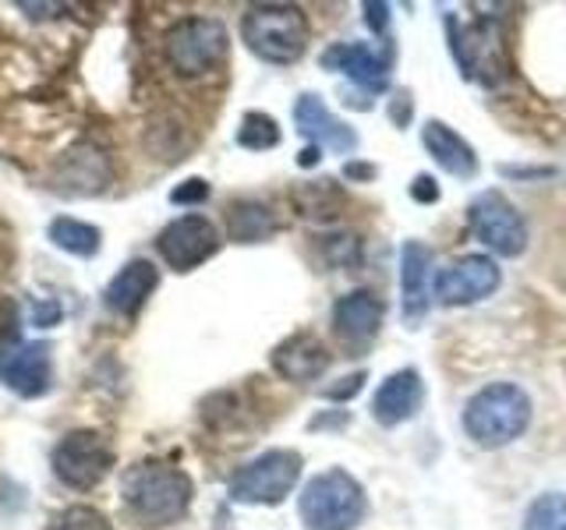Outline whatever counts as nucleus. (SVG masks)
<instances>
[{"label":"nucleus","instance_id":"nucleus-1","mask_svg":"<svg viewBox=\"0 0 566 530\" xmlns=\"http://www.w3.org/2000/svg\"><path fill=\"white\" fill-rule=\"evenodd\" d=\"M120 502L138 527H174L188 517L195 502V481L188 470L164 464V459H142L120 477Z\"/></svg>","mask_w":566,"mask_h":530},{"label":"nucleus","instance_id":"nucleus-2","mask_svg":"<svg viewBox=\"0 0 566 530\" xmlns=\"http://www.w3.org/2000/svg\"><path fill=\"white\" fill-rule=\"evenodd\" d=\"M531 417H535V403L527 389L510 379L482 385L464 403V432L482 449H503L517 442L531 428Z\"/></svg>","mask_w":566,"mask_h":530},{"label":"nucleus","instance_id":"nucleus-3","mask_svg":"<svg viewBox=\"0 0 566 530\" xmlns=\"http://www.w3.org/2000/svg\"><path fill=\"white\" fill-rule=\"evenodd\" d=\"M297 517L305 530H358L368 517L365 485L344 467L312 474L297 495Z\"/></svg>","mask_w":566,"mask_h":530},{"label":"nucleus","instance_id":"nucleus-4","mask_svg":"<svg viewBox=\"0 0 566 530\" xmlns=\"http://www.w3.org/2000/svg\"><path fill=\"white\" fill-rule=\"evenodd\" d=\"M241 40L259 61L291 67L308 50V18L294 4H252L241 14Z\"/></svg>","mask_w":566,"mask_h":530},{"label":"nucleus","instance_id":"nucleus-5","mask_svg":"<svg viewBox=\"0 0 566 530\" xmlns=\"http://www.w3.org/2000/svg\"><path fill=\"white\" fill-rule=\"evenodd\" d=\"M230 50V35L220 18L209 14H191L174 22L170 32L164 35V53L167 64L181 78H202L217 67Z\"/></svg>","mask_w":566,"mask_h":530},{"label":"nucleus","instance_id":"nucleus-6","mask_svg":"<svg viewBox=\"0 0 566 530\" xmlns=\"http://www.w3.org/2000/svg\"><path fill=\"white\" fill-rule=\"evenodd\" d=\"M305 459L297 449H270L230 477L227 495L238 506H280L297 488Z\"/></svg>","mask_w":566,"mask_h":530},{"label":"nucleus","instance_id":"nucleus-7","mask_svg":"<svg viewBox=\"0 0 566 530\" xmlns=\"http://www.w3.org/2000/svg\"><path fill=\"white\" fill-rule=\"evenodd\" d=\"M117 464V449L111 438L96 428H75L67 432L50 453L53 477L71 491H93L111 477Z\"/></svg>","mask_w":566,"mask_h":530},{"label":"nucleus","instance_id":"nucleus-8","mask_svg":"<svg viewBox=\"0 0 566 530\" xmlns=\"http://www.w3.org/2000/svg\"><path fill=\"white\" fill-rule=\"evenodd\" d=\"M468 226H471V234L500 258H521L527 252L531 230H527L524 212L495 188L478 191L468 202Z\"/></svg>","mask_w":566,"mask_h":530},{"label":"nucleus","instance_id":"nucleus-9","mask_svg":"<svg viewBox=\"0 0 566 530\" xmlns=\"http://www.w3.org/2000/svg\"><path fill=\"white\" fill-rule=\"evenodd\" d=\"M503 287V269L500 262L485 252H471L453 258L447 269L432 276V300L442 308H468L478 300H489L495 290Z\"/></svg>","mask_w":566,"mask_h":530},{"label":"nucleus","instance_id":"nucleus-10","mask_svg":"<svg viewBox=\"0 0 566 530\" xmlns=\"http://www.w3.org/2000/svg\"><path fill=\"white\" fill-rule=\"evenodd\" d=\"M220 244H223L220 226L199 216V212H185V216L170 220L156 234V252L164 258L167 269H174V273L199 269V265H206L220 252Z\"/></svg>","mask_w":566,"mask_h":530},{"label":"nucleus","instance_id":"nucleus-11","mask_svg":"<svg viewBox=\"0 0 566 530\" xmlns=\"http://www.w3.org/2000/svg\"><path fill=\"white\" fill-rule=\"evenodd\" d=\"M389 53H379L368 43H333L318 53V67L344 75L350 85H358L365 96H379L389 88Z\"/></svg>","mask_w":566,"mask_h":530},{"label":"nucleus","instance_id":"nucleus-12","mask_svg":"<svg viewBox=\"0 0 566 530\" xmlns=\"http://www.w3.org/2000/svg\"><path fill=\"white\" fill-rule=\"evenodd\" d=\"M294 128L315 149H329L336 156H350L358 149V131L336 117L318 93H301L294 99Z\"/></svg>","mask_w":566,"mask_h":530},{"label":"nucleus","instance_id":"nucleus-13","mask_svg":"<svg viewBox=\"0 0 566 530\" xmlns=\"http://www.w3.org/2000/svg\"><path fill=\"white\" fill-rule=\"evenodd\" d=\"M386 318V305L371 290H350L344 297H336L333 305V336L347 350H365L379 336Z\"/></svg>","mask_w":566,"mask_h":530},{"label":"nucleus","instance_id":"nucleus-14","mask_svg":"<svg viewBox=\"0 0 566 530\" xmlns=\"http://www.w3.org/2000/svg\"><path fill=\"white\" fill-rule=\"evenodd\" d=\"M432 308V247L403 241L400 247V315L407 326H418Z\"/></svg>","mask_w":566,"mask_h":530},{"label":"nucleus","instance_id":"nucleus-15","mask_svg":"<svg viewBox=\"0 0 566 530\" xmlns=\"http://www.w3.org/2000/svg\"><path fill=\"white\" fill-rule=\"evenodd\" d=\"M424 403V379L418 368H400L386 375L371 396V421L382 428H400L411 421Z\"/></svg>","mask_w":566,"mask_h":530},{"label":"nucleus","instance_id":"nucleus-16","mask_svg":"<svg viewBox=\"0 0 566 530\" xmlns=\"http://www.w3.org/2000/svg\"><path fill=\"white\" fill-rule=\"evenodd\" d=\"M329 347L318 340L315 332H291L287 340H280L270 353V364L280 379H287L294 385H305L323 379L329 371Z\"/></svg>","mask_w":566,"mask_h":530},{"label":"nucleus","instance_id":"nucleus-17","mask_svg":"<svg viewBox=\"0 0 566 530\" xmlns=\"http://www.w3.org/2000/svg\"><path fill=\"white\" fill-rule=\"evenodd\" d=\"M0 379L22 400H40L53 385V364L46 343H22L0 361Z\"/></svg>","mask_w":566,"mask_h":530},{"label":"nucleus","instance_id":"nucleus-18","mask_svg":"<svg viewBox=\"0 0 566 530\" xmlns=\"http://www.w3.org/2000/svg\"><path fill=\"white\" fill-rule=\"evenodd\" d=\"M421 146L436 159V167H442L450 177H457V181H474L478 167H482L471 141L439 117H429L421 124Z\"/></svg>","mask_w":566,"mask_h":530},{"label":"nucleus","instance_id":"nucleus-19","mask_svg":"<svg viewBox=\"0 0 566 530\" xmlns=\"http://www.w3.org/2000/svg\"><path fill=\"white\" fill-rule=\"evenodd\" d=\"M159 287V269L149 258H132L124 269L103 287V305L117 318H135L146 300L156 294Z\"/></svg>","mask_w":566,"mask_h":530},{"label":"nucleus","instance_id":"nucleus-20","mask_svg":"<svg viewBox=\"0 0 566 530\" xmlns=\"http://www.w3.org/2000/svg\"><path fill=\"white\" fill-rule=\"evenodd\" d=\"M276 234V216L265 202L244 199L227 205V237L234 244H265Z\"/></svg>","mask_w":566,"mask_h":530},{"label":"nucleus","instance_id":"nucleus-21","mask_svg":"<svg viewBox=\"0 0 566 530\" xmlns=\"http://www.w3.org/2000/svg\"><path fill=\"white\" fill-rule=\"evenodd\" d=\"M46 237H50L53 247H61L64 255H75V258H93L99 252V244H103L99 226L85 223V220H75V216L50 220Z\"/></svg>","mask_w":566,"mask_h":530},{"label":"nucleus","instance_id":"nucleus-22","mask_svg":"<svg viewBox=\"0 0 566 530\" xmlns=\"http://www.w3.org/2000/svg\"><path fill=\"white\" fill-rule=\"evenodd\" d=\"M99 163H106V159L93 146H78L75 152H67L64 170H61V181L71 184L67 194H96V191H103L106 188V177L88 173V167H99Z\"/></svg>","mask_w":566,"mask_h":530},{"label":"nucleus","instance_id":"nucleus-23","mask_svg":"<svg viewBox=\"0 0 566 530\" xmlns=\"http://www.w3.org/2000/svg\"><path fill=\"white\" fill-rule=\"evenodd\" d=\"M283 141V131L276 117L262 114V110H248L238 124V146L248 152H265V149H276Z\"/></svg>","mask_w":566,"mask_h":530},{"label":"nucleus","instance_id":"nucleus-24","mask_svg":"<svg viewBox=\"0 0 566 530\" xmlns=\"http://www.w3.org/2000/svg\"><path fill=\"white\" fill-rule=\"evenodd\" d=\"M524 530H566V495L545 491L524 512Z\"/></svg>","mask_w":566,"mask_h":530},{"label":"nucleus","instance_id":"nucleus-25","mask_svg":"<svg viewBox=\"0 0 566 530\" xmlns=\"http://www.w3.org/2000/svg\"><path fill=\"white\" fill-rule=\"evenodd\" d=\"M46 530H111V520L103 517V509L75 502V506H64L53 512Z\"/></svg>","mask_w":566,"mask_h":530},{"label":"nucleus","instance_id":"nucleus-26","mask_svg":"<svg viewBox=\"0 0 566 530\" xmlns=\"http://www.w3.org/2000/svg\"><path fill=\"white\" fill-rule=\"evenodd\" d=\"M170 202L174 205H202V202H209V181H206V177H188V181H181L170 191Z\"/></svg>","mask_w":566,"mask_h":530},{"label":"nucleus","instance_id":"nucleus-27","mask_svg":"<svg viewBox=\"0 0 566 530\" xmlns=\"http://www.w3.org/2000/svg\"><path fill=\"white\" fill-rule=\"evenodd\" d=\"M365 379H368V371H354V375H344L336 385H326V389H323V396L333 400V403H344V400H350V396H358V393H361Z\"/></svg>","mask_w":566,"mask_h":530},{"label":"nucleus","instance_id":"nucleus-28","mask_svg":"<svg viewBox=\"0 0 566 530\" xmlns=\"http://www.w3.org/2000/svg\"><path fill=\"white\" fill-rule=\"evenodd\" d=\"M361 11H365V25L376 32V35H386V29H389V4L368 0V4H361Z\"/></svg>","mask_w":566,"mask_h":530},{"label":"nucleus","instance_id":"nucleus-29","mask_svg":"<svg viewBox=\"0 0 566 530\" xmlns=\"http://www.w3.org/2000/svg\"><path fill=\"white\" fill-rule=\"evenodd\" d=\"M411 199L415 202H439V184H436V177L429 173H418L415 181H411Z\"/></svg>","mask_w":566,"mask_h":530},{"label":"nucleus","instance_id":"nucleus-30","mask_svg":"<svg viewBox=\"0 0 566 530\" xmlns=\"http://www.w3.org/2000/svg\"><path fill=\"white\" fill-rule=\"evenodd\" d=\"M389 117H394L397 128H403V124L411 120V93H407V88H400V93L394 96V106H389Z\"/></svg>","mask_w":566,"mask_h":530},{"label":"nucleus","instance_id":"nucleus-31","mask_svg":"<svg viewBox=\"0 0 566 530\" xmlns=\"http://www.w3.org/2000/svg\"><path fill=\"white\" fill-rule=\"evenodd\" d=\"M347 421H350V414L347 411H329V414H318L308 428L312 432H318V428H347Z\"/></svg>","mask_w":566,"mask_h":530},{"label":"nucleus","instance_id":"nucleus-32","mask_svg":"<svg viewBox=\"0 0 566 530\" xmlns=\"http://www.w3.org/2000/svg\"><path fill=\"white\" fill-rule=\"evenodd\" d=\"M344 177H347V181H371V177H376V167H371V163H347Z\"/></svg>","mask_w":566,"mask_h":530},{"label":"nucleus","instance_id":"nucleus-33","mask_svg":"<svg viewBox=\"0 0 566 530\" xmlns=\"http://www.w3.org/2000/svg\"><path fill=\"white\" fill-rule=\"evenodd\" d=\"M318 159H323V149H315V146H308V149H301V152H297V167H305V170H312V167H318Z\"/></svg>","mask_w":566,"mask_h":530}]
</instances>
